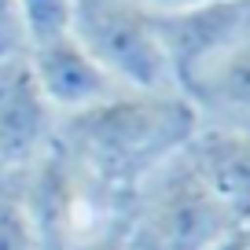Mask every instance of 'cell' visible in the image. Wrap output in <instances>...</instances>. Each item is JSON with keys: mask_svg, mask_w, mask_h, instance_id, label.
I'll use <instances>...</instances> for the list:
<instances>
[{"mask_svg": "<svg viewBox=\"0 0 250 250\" xmlns=\"http://www.w3.org/2000/svg\"><path fill=\"white\" fill-rule=\"evenodd\" d=\"M195 129L199 114L177 88H118L110 100L59 118L55 144L78 166L96 203L114 213H133L144 180L177 158Z\"/></svg>", "mask_w": 250, "mask_h": 250, "instance_id": "1", "label": "cell"}, {"mask_svg": "<svg viewBox=\"0 0 250 250\" xmlns=\"http://www.w3.org/2000/svg\"><path fill=\"white\" fill-rule=\"evenodd\" d=\"M235 225L180 151L136 191L129 235L133 250H210Z\"/></svg>", "mask_w": 250, "mask_h": 250, "instance_id": "2", "label": "cell"}, {"mask_svg": "<svg viewBox=\"0 0 250 250\" xmlns=\"http://www.w3.org/2000/svg\"><path fill=\"white\" fill-rule=\"evenodd\" d=\"M74 37L122 88H140V92L177 88L158 33V15L144 8L140 0H78Z\"/></svg>", "mask_w": 250, "mask_h": 250, "instance_id": "3", "label": "cell"}, {"mask_svg": "<svg viewBox=\"0 0 250 250\" xmlns=\"http://www.w3.org/2000/svg\"><path fill=\"white\" fill-rule=\"evenodd\" d=\"M19 188H22V206L41 250H74L85 235L133 217L96 203L78 166L55 140L19 169Z\"/></svg>", "mask_w": 250, "mask_h": 250, "instance_id": "4", "label": "cell"}, {"mask_svg": "<svg viewBox=\"0 0 250 250\" xmlns=\"http://www.w3.org/2000/svg\"><path fill=\"white\" fill-rule=\"evenodd\" d=\"M158 33L180 88L191 74H199L206 62L250 33V0H210L188 11L158 15Z\"/></svg>", "mask_w": 250, "mask_h": 250, "instance_id": "5", "label": "cell"}, {"mask_svg": "<svg viewBox=\"0 0 250 250\" xmlns=\"http://www.w3.org/2000/svg\"><path fill=\"white\" fill-rule=\"evenodd\" d=\"M59 114L48 107L30 59H0V169H22L55 140Z\"/></svg>", "mask_w": 250, "mask_h": 250, "instance_id": "6", "label": "cell"}, {"mask_svg": "<svg viewBox=\"0 0 250 250\" xmlns=\"http://www.w3.org/2000/svg\"><path fill=\"white\" fill-rule=\"evenodd\" d=\"M26 59H30V70H33V78H37L41 92H44L48 107L59 118L81 114V110L110 100V96L122 88L100 62L85 52V44H81L74 33L30 48Z\"/></svg>", "mask_w": 250, "mask_h": 250, "instance_id": "7", "label": "cell"}, {"mask_svg": "<svg viewBox=\"0 0 250 250\" xmlns=\"http://www.w3.org/2000/svg\"><path fill=\"white\" fill-rule=\"evenodd\" d=\"M184 158L239 225L250 221V129L199 122Z\"/></svg>", "mask_w": 250, "mask_h": 250, "instance_id": "8", "label": "cell"}, {"mask_svg": "<svg viewBox=\"0 0 250 250\" xmlns=\"http://www.w3.org/2000/svg\"><path fill=\"white\" fill-rule=\"evenodd\" d=\"M203 125L250 129V33L180 85Z\"/></svg>", "mask_w": 250, "mask_h": 250, "instance_id": "9", "label": "cell"}, {"mask_svg": "<svg viewBox=\"0 0 250 250\" xmlns=\"http://www.w3.org/2000/svg\"><path fill=\"white\" fill-rule=\"evenodd\" d=\"M74 4L78 0H19L26 52L74 33Z\"/></svg>", "mask_w": 250, "mask_h": 250, "instance_id": "10", "label": "cell"}, {"mask_svg": "<svg viewBox=\"0 0 250 250\" xmlns=\"http://www.w3.org/2000/svg\"><path fill=\"white\" fill-rule=\"evenodd\" d=\"M0 250H41L22 206L19 169H0Z\"/></svg>", "mask_w": 250, "mask_h": 250, "instance_id": "11", "label": "cell"}, {"mask_svg": "<svg viewBox=\"0 0 250 250\" xmlns=\"http://www.w3.org/2000/svg\"><path fill=\"white\" fill-rule=\"evenodd\" d=\"M26 52L22 19H19V0H0V59Z\"/></svg>", "mask_w": 250, "mask_h": 250, "instance_id": "12", "label": "cell"}, {"mask_svg": "<svg viewBox=\"0 0 250 250\" xmlns=\"http://www.w3.org/2000/svg\"><path fill=\"white\" fill-rule=\"evenodd\" d=\"M144 8H151L155 15H173V11H188L199 8V4H210V0H140Z\"/></svg>", "mask_w": 250, "mask_h": 250, "instance_id": "13", "label": "cell"}, {"mask_svg": "<svg viewBox=\"0 0 250 250\" xmlns=\"http://www.w3.org/2000/svg\"><path fill=\"white\" fill-rule=\"evenodd\" d=\"M210 250H247V247H243V232H239V225H235L228 235H221V239L213 243Z\"/></svg>", "mask_w": 250, "mask_h": 250, "instance_id": "14", "label": "cell"}, {"mask_svg": "<svg viewBox=\"0 0 250 250\" xmlns=\"http://www.w3.org/2000/svg\"><path fill=\"white\" fill-rule=\"evenodd\" d=\"M239 232H243V247L250 250V221H243V225H239Z\"/></svg>", "mask_w": 250, "mask_h": 250, "instance_id": "15", "label": "cell"}]
</instances>
